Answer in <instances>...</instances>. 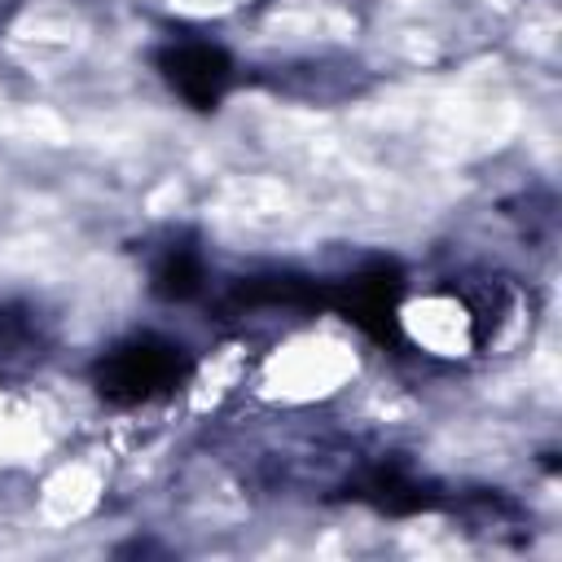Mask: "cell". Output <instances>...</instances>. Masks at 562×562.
Here are the masks:
<instances>
[{
  "label": "cell",
  "mask_w": 562,
  "mask_h": 562,
  "mask_svg": "<svg viewBox=\"0 0 562 562\" xmlns=\"http://www.w3.org/2000/svg\"><path fill=\"white\" fill-rule=\"evenodd\" d=\"M400 299H404V268L395 259H369L342 281H325V312L342 316L386 351L404 347Z\"/></svg>",
  "instance_id": "2"
},
{
  "label": "cell",
  "mask_w": 562,
  "mask_h": 562,
  "mask_svg": "<svg viewBox=\"0 0 562 562\" xmlns=\"http://www.w3.org/2000/svg\"><path fill=\"white\" fill-rule=\"evenodd\" d=\"M193 373V356L162 334H132L92 364V391L110 408H140L176 395Z\"/></svg>",
  "instance_id": "1"
},
{
  "label": "cell",
  "mask_w": 562,
  "mask_h": 562,
  "mask_svg": "<svg viewBox=\"0 0 562 562\" xmlns=\"http://www.w3.org/2000/svg\"><path fill=\"white\" fill-rule=\"evenodd\" d=\"M154 66H158L162 83L198 114L220 110V101L228 97V88L237 79L228 48H220L211 40H171L154 53Z\"/></svg>",
  "instance_id": "3"
},
{
  "label": "cell",
  "mask_w": 562,
  "mask_h": 562,
  "mask_svg": "<svg viewBox=\"0 0 562 562\" xmlns=\"http://www.w3.org/2000/svg\"><path fill=\"white\" fill-rule=\"evenodd\" d=\"M228 312H259V307H285V312H325V281L303 272H259L241 277L228 299Z\"/></svg>",
  "instance_id": "4"
},
{
  "label": "cell",
  "mask_w": 562,
  "mask_h": 562,
  "mask_svg": "<svg viewBox=\"0 0 562 562\" xmlns=\"http://www.w3.org/2000/svg\"><path fill=\"white\" fill-rule=\"evenodd\" d=\"M206 285V259L193 241H171L149 263V294L162 303H189Z\"/></svg>",
  "instance_id": "6"
},
{
  "label": "cell",
  "mask_w": 562,
  "mask_h": 562,
  "mask_svg": "<svg viewBox=\"0 0 562 562\" xmlns=\"http://www.w3.org/2000/svg\"><path fill=\"white\" fill-rule=\"evenodd\" d=\"M347 496H356V501L373 505L378 514H395V518L426 514V509H435V505H439V492H435L430 483L413 479V474H408V470H400V465H373L369 474H360V479L351 483V492H347Z\"/></svg>",
  "instance_id": "5"
}]
</instances>
